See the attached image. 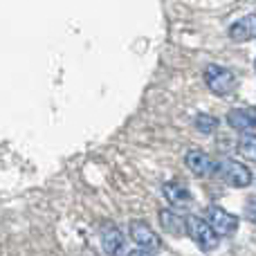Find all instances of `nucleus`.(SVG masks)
I'll return each instance as SVG.
<instances>
[{
  "mask_svg": "<svg viewBox=\"0 0 256 256\" xmlns=\"http://www.w3.org/2000/svg\"><path fill=\"white\" fill-rule=\"evenodd\" d=\"M204 84L214 94L227 97V94H232L236 90L238 81H236V74L232 70L218 66V63H212V66L204 68Z\"/></svg>",
  "mask_w": 256,
  "mask_h": 256,
  "instance_id": "obj_1",
  "label": "nucleus"
},
{
  "mask_svg": "<svg viewBox=\"0 0 256 256\" xmlns=\"http://www.w3.org/2000/svg\"><path fill=\"white\" fill-rule=\"evenodd\" d=\"M186 234H189L191 240H194L200 250H204V252L212 250V248H216V243H218L216 230L209 225V220H202L200 216L186 218Z\"/></svg>",
  "mask_w": 256,
  "mask_h": 256,
  "instance_id": "obj_2",
  "label": "nucleus"
},
{
  "mask_svg": "<svg viewBox=\"0 0 256 256\" xmlns=\"http://www.w3.org/2000/svg\"><path fill=\"white\" fill-rule=\"evenodd\" d=\"M218 173H220V178L227 184L236 186V189H245V186L252 184V173L238 160H222V162H218Z\"/></svg>",
  "mask_w": 256,
  "mask_h": 256,
  "instance_id": "obj_3",
  "label": "nucleus"
},
{
  "mask_svg": "<svg viewBox=\"0 0 256 256\" xmlns=\"http://www.w3.org/2000/svg\"><path fill=\"white\" fill-rule=\"evenodd\" d=\"M184 164L194 176L198 178H212V176H218V162L212 160L204 150H198V148H191L189 153L184 155Z\"/></svg>",
  "mask_w": 256,
  "mask_h": 256,
  "instance_id": "obj_4",
  "label": "nucleus"
},
{
  "mask_svg": "<svg viewBox=\"0 0 256 256\" xmlns=\"http://www.w3.org/2000/svg\"><path fill=\"white\" fill-rule=\"evenodd\" d=\"M207 218H209V225L216 230L218 236H232L238 230V218L234 214L225 212L222 207H216V204H212L207 209Z\"/></svg>",
  "mask_w": 256,
  "mask_h": 256,
  "instance_id": "obj_5",
  "label": "nucleus"
},
{
  "mask_svg": "<svg viewBox=\"0 0 256 256\" xmlns=\"http://www.w3.org/2000/svg\"><path fill=\"white\" fill-rule=\"evenodd\" d=\"M128 234H130V238L135 240L142 250H148V252L160 250V236L155 234L144 220H130V225H128Z\"/></svg>",
  "mask_w": 256,
  "mask_h": 256,
  "instance_id": "obj_6",
  "label": "nucleus"
},
{
  "mask_svg": "<svg viewBox=\"0 0 256 256\" xmlns=\"http://www.w3.org/2000/svg\"><path fill=\"white\" fill-rule=\"evenodd\" d=\"M230 38L236 43H245V40L256 38V14H248L240 20H236L230 27Z\"/></svg>",
  "mask_w": 256,
  "mask_h": 256,
  "instance_id": "obj_7",
  "label": "nucleus"
},
{
  "mask_svg": "<svg viewBox=\"0 0 256 256\" xmlns=\"http://www.w3.org/2000/svg\"><path fill=\"white\" fill-rule=\"evenodd\" d=\"M102 245L108 254H117L124 250V234H122V230L115 222L108 220L106 225L102 227Z\"/></svg>",
  "mask_w": 256,
  "mask_h": 256,
  "instance_id": "obj_8",
  "label": "nucleus"
},
{
  "mask_svg": "<svg viewBox=\"0 0 256 256\" xmlns=\"http://www.w3.org/2000/svg\"><path fill=\"white\" fill-rule=\"evenodd\" d=\"M227 124L236 130H252L256 128V117H254V110L252 108H234V110L227 112Z\"/></svg>",
  "mask_w": 256,
  "mask_h": 256,
  "instance_id": "obj_9",
  "label": "nucleus"
},
{
  "mask_svg": "<svg viewBox=\"0 0 256 256\" xmlns=\"http://www.w3.org/2000/svg\"><path fill=\"white\" fill-rule=\"evenodd\" d=\"M160 227L171 236H182L186 232V220H182L180 214L171 212V209H162L160 212Z\"/></svg>",
  "mask_w": 256,
  "mask_h": 256,
  "instance_id": "obj_10",
  "label": "nucleus"
},
{
  "mask_svg": "<svg viewBox=\"0 0 256 256\" xmlns=\"http://www.w3.org/2000/svg\"><path fill=\"white\" fill-rule=\"evenodd\" d=\"M162 191H164V198H166L168 204H173V207H186V204L191 202V194L180 182H164Z\"/></svg>",
  "mask_w": 256,
  "mask_h": 256,
  "instance_id": "obj_11",
  "label": "nucleus"
},
{
  "mask_svg": "<svg viewBox=\"0 0 256 256\" xmlns=\"http://www.w3.org/2000/svg\"><path fill=\"white\" fill-rule=\"evenodd\" d=\"M238 150L245 155L248 160L256 162V135H243L238 142Z\"/></svg>",
  "mask_w": 256,
  "mask_h": 256,
  "instance_id": "obj_12",
  "label": "nucleus"
},
{
  "mask_svg": "<svg viewBox=\"0 0 256 256\" xmlns=\"http://www.w3.org/2000/svg\"><path fill=\"white\" fill-rule=\"evenodd\" d=\"M196 128H198L202 135H212V132H216V128H218V120L212 115H198L196 117Z\"/></svg>",
  "mask_w": 256,
  "mask_h": 256,
  "instance_id": "obj_13",
  "label": "nucleus"
},
{
  "mask_svg": "<svg viewBox=\"0 0 256 256\" xmlns=\"http://www.w3.org/2000/svg\"><path fill=\"white\" fill-rule=\"evenodd\" d=\"M245 216L256 225V196H250L248 202H245Z\"/></svg>",
  "mask_w": 256,
  "mask_h": 256,
  "instance_id": "obj_14",
  "label": "nucleus"
},
{
  "mask_svg": "<svg viewBox=\"0 0 256 256\" xmlns=\"http://www.w3.org/2000/svg\"><path fill=\"white\" fill-rule=\"evenodd\" d=\"M252 110H254V117H256V106H252Z\"/></svg>",
  "mask_w": 256,
  "mask_h": 256,
  "instance_id": "obj_15",
  "label": "nucleus"
},
{
  "mask_svg": "<svg viewBox=\"0 0 256 256\" xmlns=\"http://www.w3.org/2000/svg\"><path fill=\"white\" fill-rule=\"evenodd\" d=\"M254 68H256V66H254Z\"/></svg>",
  "mask_w": 256,
  "mask_h": 256,
  "instance_id": "obj_16",
  "label": "nucleus"
}]
</instances>
